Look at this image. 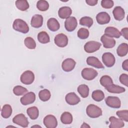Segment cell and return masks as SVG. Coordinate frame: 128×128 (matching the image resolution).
<instances>
[{"label": "cell", "instance_id": "cell-34", "mask_svg": "<svg viewBox=\"0 0 128 128\" xmlns=\"http://www.w3.org/2000/svg\"><path fill=\"white\" fill-rule=\"evenodd\" d=\"M100 82L101 85L105 88L112 84H114L112 78L108 75H104L102 76L100 78Z\"/></svg>", "mask_w": 128, "mask_h": 128}, {"label": "cell", "instance_id": "cell-40", "mask_svg": "<svg viewBox=\"0 0 128 128\" xmlns=\"http://www.w3.org/2000/svg\"><path fill=\"white\" fill-rule=\"evenodd\" d=\"M116 114L120 119L126 122H128V110H118Z\"/></svg>", "mask_w": 128, "mask_h": 128}, {"label": "cell", "instance_id": "cell-19", "mask_svg": "<svg viewBox=\"0 0 128 128\" xmlns=\"http://www.w3.org/2000/svg\"><path fill=\"white\" fill-rule=\"evenodd\" d=\"M86 63L88 65L97 68H104V66L100 60L94 56H89L86 58Z\"/></svg>", "mask_w": 128, "mask_h": 128}, {"label": "cell", "instance_id": "cell-3", "mask_svg": "<svg viewBox=\"0 0 128 128\" xmlns=\"http://www.w3.org/2000/svg\"><path fill=\"white\" fill-rule=\"evenodd\" d=\"M81 74L82 78L84 80H91L96 78L98 73L96 70L92 68H86L82 70Z\"/></svg>", "mask_w": 128, "mask_h": 128}, {"label": "cell", "instance_id": "cell-33", "mask_svg": "<svg viewBox=\"0 0 128 128\" xmlns=\"http://www.w3.org/2000/svg\"><path fill=\"white\" fill-rule=\"evenodd\" d=\"M38 96L42 101L46 102L50 98L51 94L50 90L47 89H44L40 91L38 93Z\"/></svg>", "mask_w": 128, "mask_h": 128}, {"label": "cell", "instance_id": "cell-46", "mask_svg": "<svg viewBox=\"0 0 128 128\" xmlns=\"http://www.w3.org/2000/svg\"><path fill=\"white\" fill-rule=\"evenodd\" d=\"M80 127L81 128H90V126H89L87 124L84 122Z\"/></svg>", "mask_w": 128, "mask_h": 128}, {"label": "cell", "instance_id": "cell-14", "mask_svg": "<svg viewBox=\"0 0 128 128\" xmlns=\"http://www.w3.org/2000/svg\"><path fill=\"white\" fill-rule=\"evenodd\" d=\"M96 20L100 24H108L110 20V15L105 12H102L98 13L96 16Z\"/></svg>", "mask_w": 128, "mask_h": 128}, {"label": "cell", "instance_id": "cell-15", "mask_svg": "<svg viewBox=\"0 0 128 128\" xmlns=\"http://www.w3.org/2000/svg\"><path fill=\"white\" fill-rule=\"evenodd\" d=\"M100 41L103 44L104 47L106 48H110L116 45V40L112 38L109 37L104 34L100 38Z\"/></svg>", "mask_w": 128, "mask_h": 128}, {"label": "cell", "instance_id": "cell-12", "mask_svg": "<svg viewBox=\"0 0 128 128\" xmlns=\"http://www.w3.org/2000/svg\"><path fill=\"white\" fill-rule=\"evenodd\" d=\"M36 100V94L33 92H28L20 98V101L22 105L26 106L32 104Z\"/></svg>", "mask_w": 128, "mask_h": 128}, {"label": "cell", "instance_id": "cell-43", "mask_svg": "<svg viewBox=\"0 0 128 128\" xmlns=\"http://www.w3.org/2000/svg\"><path fill=\"white\" fill-rule=\"evenodd\" d=\"M121 35L122 34V36L126 39L128 40V28H124L122 29L120 31Z\"/></svg>", "mask_w": 128, "mask_h": 128}, {"label": "cell", "instance_id": "cell-9", "mask_svg": "<svg viewBox=\"0 0 128 128\" xmlns=\"http://www.w3.org/2000/svg\"><path fill=\"white\" fill-rule=\"evenodd\" d=\"M102 60L104 65L110 68L116 62V59L113 54L110 52H105L102 56Z\"/></svg>", "mask_w": 128, "mask_h": 128}, {"label": "cell", "instance_id": "cell-27", "mask_svg": "<svg viewBox=\"0 0 128 128\" xmlns=\"http://www.w3.org/2000/svg\"><path fill=\"white\" fill-rule=\"evenodd\" d=\"M60 121L65 124H70L72 122V114L68 112H65L62 114L60 116Z\"/></svg>", "mask_w": 128, "mask_h": 128}, {"label": "cell", "instance_id": "cell-17", "mask_svg": "<svg viewBox=\"0 0 128 128\" xmlns=\"http://www.w3.org/2000/svg\"><path fill=\"white\" fill-rule=\"evenodd\" d=\"M104 34L112 38H119L121 36L120 32L116 28L113 26L107 27L104 30Z\"/></svg>", "mask_w": 128, "mask_h": 128}, {"label": "cell", "instance_id": "cell-2", "mask_svg": "<svg viewBox=\"0 0 128 128\" xmlns=\"http://www.w3.org/2000/svg\"><path fill=\"white\" fill-rule=\"evenodd\" d=\"M87 115L91 118H96L102 115V109L97 106L93 104H89L86 108Z\"/></svg>", "mask_w": 128, "mask_h": 128}, {"label": "cell", "instance_id": "cell-44", "mask_svg": "<svg viewBox=\"0 0 128 128\" xmlns=\"http://www.w3.org/2000/svg\"><path fill=\"white\" fill-rule=\"evenodd\" d=\"M86 2L89 6H94L98 4V1L97 0H86Z\"/></svg>", "mask_w": 128, "mask_h": 128}, {"label": "cell", "instance_id": "cell-5", "mask_svg": "<svg viewBox=\"0 0 128 128\" xmlns=\"http://www.w3.org/2000/svg\"><path fill=\"white\" fill-rule=\"evenodd\" d=\"M102 44L96 41H89L86 43L84 46V50L88 53H92L98 50Z\"/></svg>", "mask_w": 128, "mask_h": 128}, {"label": "cell", "instance_id": "cell-25", "mask_svg": "<svg viewBox=\"0 0 128 128\" xmlns=\"http://www.w3.org/2000/svg\"><path fill=\"white\" fill-rule=\"evenodd\" d=\"M26 112L31 120H34L36 119L39 115V111L37 107L32 106L26 110Z\"/></svg>", "mask_w": 128, "mask_h": 128}, {"label": "cell", "instance_id": "cell-32", "mask_svg": "<svg viewBox=\"0 0 128 128\" xmlns=\"http://www.w3.org/2000/svg\"><path fill=\"white\" fill-rule=\"evenodd\" d=\"M92 97L95 101L100 102L104 100V94L102 90H97L93 91L92 94Z\"/></svg>", "mask_w": 128, "mask_h": 128}, {"label": "cell", "instance_id": "cell-18", "mask_svg": "<svg viewBox=\"0 0 128 128\" xmlns=\"http://www.w3.org/2000/svg\"><path fill=\"white\" fill-rule=\"evenodd\" d=\"M72 14V10L68 6L61 7L58 11V15L59 17L62 19H66L70 17Z\"/></svg>", "mask_w": 128, "mask_h": 128}, {"label": "cell", "instance_id": "cell-24", "mask_svg": "<svg viewBox=\"0 0 128 128\" xmlns=\"http://www.w3.org/2000/svg\"><path fill=\"white\" fill-rule=\"evenodd\" d=\"M105 88L108 92L114 94H120L124 92L126 90L124 88L114 84H112Z\"/></svg>", "mask_w": 128, "mask_h": 128}, {"label": "cell", "instance_id": "cell-28", "mask_svg": "<svg viewBox=\"0 0 128 128\" xmlns=\"http://www.w3.org/2000/svg\"><path fill=\"white\" fill-rule=\"evenodd\" d=\"M12 112V108L10 104H6L3 106L1 114L2 118H8L11 116Z\"/></svg>", "mask_w": 128, "mask_h": 128}, {"label": "cell", "instance_id": "cell-21", "mask_svg": "<svg viewBox=\"0 0 128 128\" xmlns=\"http://www.w3.org/2000/svg\"><path fill=\"white\" fill-rule=\"evenodd\" d=\"M109 120L110 122V124L109 126L110 128H121L124 126V124L122 120L113 116L109 118Z\"/></svg>", "mask_w": 128, "mask_h": 128}, {"label": "cell", "instance_id": "cell-7", "mask_svg": "<svg viewBox=\"0 0 128 128\" xmlns=\"http://www.w3.org/2000/svg\"><path fill=\"white\" fill-rule=\"evenodd\" d=\"M105 102L108 106L112 108H118L121 106L120 100L116 96H108L106 98Z\"/></svg>", "mask_w": 128, "mask_h": 128}, {"label": "cell", "instance_id": "cell-29", "mask_svg": "<svg viewBox=\"0 0 128 128\" xmlns=\"http://www.w3.org/2000/svg\"><path fill=\"white\" fill-rule=\"evenodd\" d=\"M15 4L17 8L22 11H25L30 7L28 2L26 0H18L16 2Z\"/></svg>", "mask_w": 128, "mask_h": 128}, {"label": "cell", "instance_id": "cell-36", "mask_svg": "<svg viewBox=\"0 0 128 128\" xmlns=\"http://www.w3.org/2000/svg\"><path fill=\"white\" fill-rule=\"evenodd\" d=\"M36 8L40 11H46L48 9L49 4L48 2L46 0H40L38 1L37 2Z\"/></svg>", "mask_w": 128, "mask_h": 128}, {"label": "cell", "instance_id": "cell-11", "mask_svg": "<svg viewBox=\"0 0 128 128\" xmlns=\"http://www.w3.org/2000/svg\"><path fill=\"white\" fill-rule=\"evenodd\" d=\"M78 26V22L75 17L70 16L66 18L64 22V27L68 32L74 31Z\"/></svg>", "mask_w": 128, "mask_h": 128}, {"label": "cell", "instance_id": "cell-6", "mask_svg": "<svg viewBox=\"0 0 128 128\" xmlns=\"http://www.w3.org/2000/svg\"><path fill=\"white\" fill-rule=\"evenodd\" d=\"M12 122L23 128L28 127L29 124L27 118L22 114H20L14 116L12 118Z\"/></svg>", "mask_w": 128, "mask_h": 128}, {"label": "cell", "instance_id": "cell-45", "mask_svg": "<svg viewBox=\"0 0 128 128\" xmlns=\"http://www.w3.org/2000/svg\"><path fill=\"white\" fill-rule=\"evenodd\" d=\"M122 67L124 70H125L126 71L128 70V60H126L122 62Z\"/></svg>", "mask_w": 128, "mask_h": 128}, {"label": "cell", "instance_id": "cell-10", "mask_svg": "<svg viewBox=\"0 0 128 128\" xmlns=\"http://www.w3.org/2000/svg\"><path fill=\"white\" fill-rule=\"evenodd\" d=\"M43 122L47 128H55L58 126L57 120L52 114H48L44 118Z\"/></svg>", "mask_w": 128, "mask_h": 128}, {"label": "cell", "instance_id": "cell-20", "mask_svg": "<svg viewBox=\"0 0 128 128\" xmlns=\"http://www.w3.org/2000/svg\"><path fill=\"white\" fill-rule=\"evenodd\" d=\"M43 24V17L42 15L36 14L34 15L31 20L30 24L34 28L41 27Z\"/></svg>", "mask_w": 128, "mask_h": 128}, {"label": "cell", "instance_id": "cell-13", "mask_svg": "<svg viewBox=\"0 0 128 128\" xmlns=\"http://www.w3.org/2000/svg\"><path fill=\"white\" fill-rule=\"evenodd\" d=\"M76 64V62L73 59L68 58L64 60L62 64V68L63 70L69 72L74 70Z\"/></svg>", "mask_w": 128, "mask_h": 128}, {"label": "cell", "instance_id": "cell-22", "mask_svg": "<svg viewBox=\"0 0 128 128\" xmlns=\"http://www.w3.org/2000/svg\"><path fill=\"white\" fill-rule=\"evenodd\" d=\"M112 14L114 19L117 20H122L124 18V10L121 6H117L115 7L113 10Z\"/></svg>", "mask_w": 128, "mask_h": 128}, {"label": "cell", "instance_id": "cell-35", "mask_svg": "<svg viewBox=\"0 0 128 128\" xmlns=\"http://www.w3.org/2000/svg\"><path fill=\"white\" fill-rule=\"evenodd\" d=\"M94 22L92 18L89 16L82 17L80 20V24L82 26H86L88 28H90Z\"/></svg>", "mask_w": 128, "mask_h": 128}, {"label": "cell", "instance_id": "cell-1", "mask_svg": "<svg viewBox=\"0 0 128 128\" xmlns=\"http://www.w3.org/2000/svg\"><path fill=\"white\" fill-rule=\"evenodd\" d=\"M12 28L15 30L23 34H26L29 31V27L26 22L20 18L16 19L14 20Z\"/></svg>", "mask_w": 128, "mask_h": 128}, {"label": "cell", "instance_id": "cell-16", "mask_svg": "<svg viewBox=\"0 0 128 128\" xmlns=\"http://www.w3.org/2000/svg\"><path fill=\"white\" fill-rule=\"evenodd\" d=\"M66 102L70 105L74 106L77 104L80 101V98L74 93L70 92L65 97Z\"/></svg>", "mask_w": 128, "mask_h": 128}, {"label": "cell", "instance_id": "cell-26", "mask_svg": "<svg viewBox=\"0 0 128 128\" xmlns=\"http://www.w3.org/2000/svg\"><path fill=\"white\" fill-rule=\"evenodd\" d=\"M128 52V46L126 43H122L118 46L116 50V52L120 57L126 56Z\"/></svg>", "mask_w": 128, "mask_h": 128}, {"label": "cell", "instance_id": "cell-42", "mask_svg": "<svg viewBox=\"0 0 128 128\" xmlns=\"http://www.w3.org/2000/svg\"><path fill=\"white\" fill-rule=\"evenodd\" d=\"M120 82L121 84L126 86H128V75L126 74H122L119 78Z\"/></svg>", "mask_w": 128, "mask_h": 128}, {"label": "cell", "instance_id": "cell-41", "mask_svg": "<svg viewBox=\"0 0 128 128\" xmlns=\"http://www.w3.org/2000/svg\"><path fill=\"white\" fill-rule=\"evenodd\" d=\"M114 5V2L111 0H102L101 1V6L104 8H110Z\"/></svg>", "mask_w": 128, "mask_h": 128}, {"label": "cell", "instance_id": "cell-39", "mask_svg": "<svg viewBox=\"0 0 128 128\" xmlns=\"http://www.w3.org/2000/svg\"><path fill=\"white\" fill-rule=\"evenodd\" d=\"M78 36L82 40L87 38L89 36V31L86 28H80L78 31Z\"/></svg>", "mask_w": 128, "mask_h": 128}, {"label": "cell", "instance_id": "cell-31", "mask_svg": "<svg viewBox=\"0 0 128 128\" xmlns=\"http://www.w3.org/2000/svg\"><path fill=\"white\" fill-rule=\"evenodd\" d=\"M78 92L83 98H86L89 94V88L87 85L80 84L78 88Z\"/></svg>", "mask_w": 128, "mask_h": 128}, {"label": "cell", "instance_id": "cell-38", "mask_svg": "<svg viewBox=\"0 0 128 128\" xmlns=\"http://www.w3.org/2000/svg\"><path fill=\"white\" fill-rule=\"evenodd\" d=\"M24 44L26 48L30 50H34L36 47V43L34 40L31 37H26L24 39Z\"/></svg>", "mask_w": 128, "mask_h": 128}, {"label": "cell", "instance_id": "cell-23", "mask_svg": "<svg viewBox=\"0 0 128 128\" xmlns=\"http://www.w3.org/2000/svg\"><path fill=\"white\" fill-rule=\"evenodd\" d=\"M47 26L50 30L56 32L59 30L60 24L56 18H52L48 20L47 22Z\"/></svg>", "mask_w": 128, "mask_h": 128}, {"label": "cell", "instance_id": "cell-4", "mask_svg": "<svg viewBox=\"0 0 128 128\" xmlns=\"http://www.w3.org/2000/svg\"><path fill=\"white\" fill-rule=\"evenodd\" d=\"M20 80L24 84H30L34 80V74L30 70H26L22 74Z\"/></svg>", "mask_w": 128, "mask_h": 128}, {"label": "cell", "instance_id": "cell-37", "mask_svg": "<svg viewBox=\"0 0 128 128\" xmlns=\"http://www.w3.org/2000/svg\"><path fill=\"white\" fill-rule=\"evenodd\" d=\"M27 92H28V90L21 86H16L13 88L14 94L17 96L24 95Z\"/></svg>", "mask_w": 128, "mask_h": 128}, {"label": "cell", "instance_id": "cell-8", "mask_svg": "<svg viewBox=\"0 0 128 128\" xmlns=\"http://www.w3.org/2000/svg\"><path fill=\"white\" fill-rule=\"evenodd\" d=\"M54 42L57 46L64 48L68 44V38L66 34L62 33L59 34L54 37Z\"/></svg>", "mask_w": 128, "mask_h": 128}, {"label": "cell", "instance_id": "cell-30", "mask_svg": "<svg viewBox=\"0 0 128 128\" xmlns=\"http://www.w3.org/2000/svg\"><path fill=\"white\" fill-rule=\"evenodd\" d=\"M38 41L42 44H46L50 42V38L46 32L42 31L38 34Z\"/></svg>", "mask_w": 128, "mask_h": 128}]
</instances>
